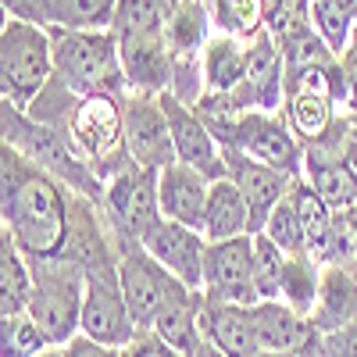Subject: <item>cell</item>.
<instances>
[{
    "mask_svg": "<svg viewBox=\"0 0 357 357\" xmlns=\"http://www.w3.org/2000/svg\"><path fill=\"white\" fill-rule=\"evenodd\" d=\"M72 225V190L50 172L22 158L18 151H0V232L29 257L65 254Z\"/></svg>",
    "mask_w": 357,
    "mask_h": 357,
    "instance_id": "6da1fadb",
    "label": "cell"
},
{
    "mask_svg": "<svg viewBox=\"0 0 357 357\" xmlns=\"http://www.w3.org/2000/svg\"><path fill=\"white\" fill-rule=\"evenodd\" d=\"M165 0H118L111 33L118 40L129 93L161 97L172 86V43H168Z\"/></svg>",
    "mask_w": 357,
    "mask_h": 357,
    "instance_id": "7a4b0ae2",
    "label": "cell"
},
{
    "mask_svg": "<svg viewBox=\"0 0 357 357\" xmlns=\"http://www.w3.org/2000/svg\"><path fill=\"white\" fill-rule=\"evenodd\" d=\"M50 126H57L79 161L107 186L111 178L132 165L126 146V111L122 97H72L65 89V107Z\"/></svg>",
    "mask_w": 357,
    "mask_h": 357,
    "instance_id": "3957f363",
    "label": "cell"
},
{
    "mask_svg": "<svg viewBox=\"0 0 357 357\" xmlns=\"http://www.w3.org/2000/svg\"><path fill=\"white\" fill-rule=\"evenodd\" d=\"M54 82L72 97H126L129 82L111 29H50Z\"/></svg>",
    "mask_w": 357,
    "mask_h": 357,
    "instance_id": "277c9868",
    "label": "cell"
},
{
    "mask_svg": "<svg viewBox=\"0 0 357 357\" xmlns=\"http://www.w3.org/2000/svg\"><path fill=\"white\" fill-rule=\"evenodd\" d=\"M0 143L18 151L33 165H40L43 172H50L57 183H65L72 193L104 204V183L79 161L68 136L57 126L36 122L33 114H25V111L11 107L8 100H0Z\"/></svg>",
    "mask_w": 357,
    "mask_h": 357,
    "instance_id": "5b68a950",
    "label": "cell"
},
{
    "mask_svg": "<svg viewBox=\"0 0 357 357\" xmlns=\"http://www.w3.org/2000/svg\"><path fill=\"white\" fill-rule=\"evenodd\" d=\"M50 79H54L50 29L25 18H4V25H0V100H8L18 111H29Z\"/></svg>",
    "mask_w": 357,
    "mask_h": 357,
    "instance_id": "8992f818",
    "label": "cell"
},
{
    "mask_svg": "<svg viewBox=\"0 0 357 357\" xmlns=\"http://www.w3.org/2000/svg\"><path fill=\"white\" fill-rule=\"evenodd\" d=\"M82 296H86V268L68 257H33V296L29 314L54 347H65L82 333Z\"/></svg>",
    "mask_w": 357,
    "mask_h": 357,
    "instance_id": "52a82bcc",
    "label": "cell"
},
{
    "mask_svg": "<svg viewBox=\"0 0 357 357\" xmlns=\"http://www.w3.org/2000/svg\"><path fill=\"white\" fill-rule=\"evenodd\" d=\"M118 275H122L126 301L139 329H154L158 318L190 289L143 243H132V240H118Z\"/></svg>",
    "mask_w": 357,
    "mask_h": 357,
    "instance_id": "ba28073f",
    "label": "cell"
},
{
    "mask_svg": "<svg viewBox=\"0 0 357 357\" xmlns=\"http://www.w3.org/2000/svg\"><path fill=\"white\" fill-rule=\"evenodd\" d=\"M158 178H161V172L139 168L132 161L104 186V211H107V222L118 240L143 243L151 236V229L165 218L161 197H158Z\"/></svg>",
    "mask_w": 357,
    "mask_h": 357,
    "instance_id": "9c48e42d",
    "label": "cell"
},
{
    "mask_svg": "<svg viewBox=\"0 0 357 357\" xmlns=\"http://www.w3.org/2000/svg\"><path fill=\"white\" fill-rule=\"evenodd\" d=\"M82 333L111 347H126L136 340L139 325L129 311L118 261L86 268V296H82Z\"/></svg>",
    "mask_w": 357,
    "mask_h": 357,
    "instance_id": "30bf717a",
    "label": "cell"
},
{
    "mask_svg": "<svg viewBox=\"0 0 357 357\" xmlns=\"http://www.w3.org/2000/svg\"><path fill=\"white\" fill-rule=\"evenodd\" d=\"M204 296L215 304H257L254 286V236L207 243L204 261Z\"/></svg>",
    "mask_w": 357,
    "mask_h": 357,
    "instance_id": "8fae6325",
    "label": "cell"
},
{
    "mask_svg": "<svg viewBox=\"0 0 357 357\" xmlns=\"http://www.w3.org/2000/svg\"><path fill=\"white\" fill-rule=\"evenodd\" d=\"M122 111H126V146H129V158L139 168L161 172L172 161H178L168 114L161 107V97L126 93L122 97Z\"/></svg>",
    "mask_w": 357,
    "mask_h": 357,
    "instance_id": "7c38bea8",
    "label": "cell"
},
{
    "mask_svg": "<svg viewBox=\"0 0 357 357\" xmlns=\"http://www.w3.org/2000/svg\"><path fill=\"white\" fill-rule=\"evenodd\" d=\"M286 93V61L279 43L261 33L247 43V72L243 82L225 97L236 111H282Z\"/></svg>",
    "mask_w": 357,
    "mask_h": 357,
    "instance_id": "4fadbf2b",
    "label": "cell"
},
{
    "mask_svg": "<svg viewBox=\"0 0 357 357\" xmlns=\"http://www.w3.org/2000/svg\"><path fill=\"white\" fill-rule=\"evenodd\" d=\"M225 175L232 178L240 193L247 197V207H250V236L264 232L272 211L289 197V190L296 186V178L279 172V168H268L240 151H225Z\"/></svg>",
    "mask_w": 357,
    "mask_h": 357,
    "instance_id": "5bb4252c",
    "label": "cell"
},
{
    "mask_svg": "<svg viewBox=\"0 0 357 357\" xmlns=\"http://www.w3.org/2000/svg\"><path fill=\"white\" fill-rule=\"evenodd\" d=\"M161 107H165L168 126H172L175 158L200 168L211 183L215 178H225V146L218 143V136L211 129L204 126V118L197 114V107L183 104L172 93H161Z\"/></svg>",
    "mask_w": 357,
    "mask_h": 357,
    "instance_id": "9a60e30c",
    "label": "cell"
},
{
    "mask_svg": "<svg viewBox=\"0 0 357 357\" xmlns=\"http://www.w3.org/2000/svg\"><path fill=\"white\" fill-rule=\"evenodd\" d=\"M143 247L151 250L175 279H183L190 289H204V261H207V236L200 229H190L183 222L161 218L151 236L143 240Z\"/></svg>",
    "mask_w": 357,
    "mask_h": 357,
    "instance_id": "2e32d148",
    "label": "cell"
},
{
    "mask_svg": "<svg viewBox=\"0 0 357 357\" xmlns=\"http://www.w3.org/2000/svg\"><path fill=\"white\" fill-rule=\"evenodd\" d=\"M4 18H25L43 29H111L118 0H0Z\"/></svg>",
    "mask_w": 357,
    "mask_h": 357,
    "instance_id": "e0dca14e",
    "label": "cell"
},
{
    "mask_svg": "<svg viewBox=\"0 0 357 357\" xmlns=\"http://www.w3.org/2000/svg\"><path fill=\"white\" fill-rule=\"evenodd\" d=\"M350 129V122L325 143H314V146H304V183L333 207V211H350L357 207V183L350 168L343 165V154H340V143H343V132Z\"/></svg>",
    "mask_w": 357,
    "mask_h": 357,
    "instance_id": "ac0fdd59",
    "label": "cell"
},
{
    "mask_svg": "<svg viewBox=\"0 0 357 357\" xmlns=\"http://www.w3.org/2000/svg\"><path fill=\"white\" fill-rule=\"evenodd\" d=\"M158 197H161V215L165 218L183 222V225L204 232L207 197H211V178H207L200 168H193L186 161H172L168 168H161Z\"/></svg>",
    "mask_w": 357,
    "mask_h": 357,
    "instance_id": "d6986e66",
    "label": "cell"
},
{
    "mask_svg": "<svg viewBox=\"0 0 357 357\" xmlns=\"http://www.w3.org/2000/svg\"><path fill=\"white\" fill-rule=\"evenodd\" d=\"M200 329L204 340L225 357H261V336H257V321H254V304H215L204 301L200 314Z\"/></svg>",
    "mask_w": 357,
    "mask_h": 357,
    "instance_id": "ffe728a7",
    "label": "cell"
},
{
    "mask_svg": "<svg viewBox=\"0 0 357 357\" xmlns=\"http://www.w3.org/2000/svg\"><path fill=\"white\" fill-rule=\"evenodd\" d=\"M254 321L264 350H301L314 354L321 347V329L301 311H293L286 301H257L254 304Z\"/></svg>",
    "mask_w": 357,
    "mask_h": 357,
    "instance_id": "44dd1931",
    "label": "cell"
},
{
    "mask_svg": "<svg viewBox=\"0 0 357 357\" xmlns=\"http://www.w3.org/2000/svg\"><path fill=\"white\" fill-rule=\"evenodd\" d=\"M354 318H357V264L354 261L321 264V289H318L311 321L321 333H329Z\"/></svg>",
    "mask_w": 357,
    "mask_h": 357,
    "instance_id": "7402d4cb",
    "label": "cell"
},
{
    "mask_svg": "<svg viewBox=\"0 0 357 357\" xmlns=\"http://www.w3.org/2000/svg\"><path fill=\"white\" fill-rule=\"evenodd\" d=\"M250 232V207L247 197L232 178H215L211 197H207V215H204V236L207 243L232 240V236H247Z\"/></svg>",
    "mask_w": 357,
    "mask_h": 357,
    "instance_id": "603a6c76",
    "label": "cell"
},
{
    "mask_svg": "<svg viewBox=\"0 0 357 357\" xmlns=\"http://www.w3.org/2000/svg\"><path fill=\"white\" fill-rule=\"evenodd\" d=\"M243 72H247V43L225 33H211V40L204 43L207 97H229L243 82Z\"/></svg>",
    "mask_w": 357,
    "mask_h": 357,
    "instance_id": "cb8c5ba5",
    "label": "cell"
},
{
    "mask_svg": "<svg viewBox=\"0 0 357 357\" xmlns=\"http://www.w3.org/2000/svg\"><path fill=\"white\" fill-rule=\"evenodd\" d=\"M204 289H186L178 301L158 318V325H154V333L165 340V343H172L175 350H183L186 357H193L207 340H204V329H200V314H204Z\"/></svg>",
    "mask_w": 357,
    "mask_h": 357,
    "instance_id": "d4e9b609",
    "label": "cell"
},
{
    "mask_svg": "<svg viewBox=\"0 0 357 357\" xmlns=\"http://www.w3.org/2000/svg\"><path fill=\"white\" fill-rule=\"evenodd\" d=\"M33 296V257L0 232V314H18Z\"/></svg>",
    "mask_w": 357,
    "mask_h": 357,
    "instance_id": "484cf974",
    "label": "cell"
},
{
    "mask_svg": "<svg viewBox=\"0 0 357 357\" xmlns=\"http://www.w3.org/2000/svg\"><path fill=\"white\" fill-rule=\"evenodd\" d=\"M207 8H211L215 33L236 36L243 43L268 33V0H207Z\"/></svg>",
    "mask_w": 357,
    "mask_h": 357,
    "instance_id": "4316f807",
    "label": "cell"
},
{
    "mask_svg": "<svg viewBox=\"0 0 357 357\" xmlns=\"http://www.w3.org/2000/svg\"><path fill=\"white\" fill-rule=\"evenodd\" d=\"M318 289H321V261L314 254H289L286 261V279H282V301L311 318L314 301H318Z\"/></svg>",
    "mask_w": 357,
    "mask_h": 357,
    "instance_id": "83f0119b",
    "label": "cell"
},
{
    "mask_svg": "<svg viewBox=\"0 0 357 357\" xmlns=\"http://www.w3.org/2000/svg\"><path fill=\"white\" fill-rule=\"evenodd\" d=\"M311 22L329 50L343 57L350 47V29L357 22V0H311Z\"/></svg>",
    "mask_w": 357,
    "mask_h": 357,
    "instance_id": "f1b7e54d",
    "label": "cell"
},
{
    "mask_svg": "<svg viewBox=\"0 0 357 357\" xmlns=\"http://www.w3.org/2000/svg\"><path fill=\"white\" fill-rule=\"evenodd\" d=\"M47 347V333L33 321L29 311L18 314H0V357H40Z\"/></svg>",
    "mask_w": 357,
    "mask_h": 357,
    "instance_id": "f546056e",
    "label": "cell"
},
{
    "mask_svg": "<svg viewBox=\"0 0 357 357\" xmlns=\"http://www.w3.org/2000/svg\"><path fill=\"white\" fill-rule=\"evenodd\" d=\"M289 254L275 247L264 232L254 236V286L257 301H282V279H286Z\"/></svg>",
    "mask_w": 357,
    "mask_h": 357,
    "instance_id": "4dcf8cb0",
    "label": "cell"
},
{
    "mask_svg": "<svg viewBox=\"0 0 357 357\" xmlns=\"http://www.w3.org/2000/svg\"><path fill=\"white\" fill-rule=\"evenodd\" d=\"M264 236L275 247H282L286 254H304L307 250V236H304V222H301V211H296L293 190L272 211V218H268V225H264Z\"/></svg>",
    "mask_w": 357,
    "mask_h": 357,
    "instance_id": "1f68e13d",
    "label": "cell"
},
{
    "mask_svg": "<svg viewBox=\"0 0 357 357\" xmlns=\"http://www.w3.org/2000/svg\"><path fill=\"white\" fill-rule=\"evenodd\" d=\"M318 357H357V318L340 325V329L321 333Z\"/></svg>",
    "mask_w": 357,
    "mask_h": 357,
    "instance_id": "d6a6232c",
    "label": "cell"
},
{
    "mask_svg": "<svg viewBox=\"0 0 357 357\" xmlns=\"http://www.w3.org/2000/svg\"><path fill=\"white\" fill-rule=\"evenodd\" d=\"M122 357H186V354L175 350L172 343H165L154 329H139L136 340L122 347Z\"/></svg>",
    "mask_w": 357,
    "mask_h": 357,
    "instance_id": "836d02e7",
    "label": "cell"
},
{
    "mask_svg": "<svg viewBox=\"0 0 357 357\" xmlns=\"http://www.w3.org/2000/svg\"><path fill=\"white\" fill-rule=\"evenodd\" d=\"M65 357H122V347H111V343H100L86 333H75L65 347Z\"/></svg>",
    "mask_w": 357,
    "mask_h": 357,
    "instance_id": "e575fe53",
    "label": "cell"
},
{
    "mask_svg": "<svg viewBox=\"0 0 357 357\" xmlns=\"http://www.w3.org/2000/svg\"><path fill=\"white\" fill-rule=\"evenodd\" d=\"M340 154H343V165H347V168H350V175H354V183H357V132H354V126L343 132Z\"/></svg>",
    "mask_w": 357,
    "mask_h": 357,
    "instance_id": "d590c367",
    "label": "cell"
},
{
    "mask_svg": "<svg viewBox=\"0 0 357 357\" xmlns=\"http://www.w3.org/2000/svg\"><path fill=\"white\" fill-rule=\"evenodd\" d=\"M347 215V229H350V250H354V264H357V207H350Z\"/></svg>",
    "mask_w": 357,
    "mask_h": 357,
    "instance_id": "8d00e7d4",
    "label": "cell"
},
{
    "mask_svg": "<svg viewBox=\"0 0 357 357\" xmlns=\"http://www.w3.org/2000/svg\"><path fill=\"white\" fill-rule=\"evenodd\" d=\"M261 357H314V354H301V350H261Z\"/></svg>",
    "mask_w": 357,
    "mask_h": 357,
    "instance_id": "74e56055",
    "label": "cell"
},
{
    "mask_svg": "<svg viewBox=\"0 0 357 357\" xmlns=\"http://www.w3.org/2000/svg\"><path fill=\"white\" fill-rule=\"evenodd\" d=\"M193 357H225V354H222V350H215L211 343H204V347H200V350H197Z\"/></svg>",
    "mask_w": 357,
    "mask_h": 357,
    "instance_id": "f35d334b",
    "label": "cell"
},
{
    "mask_svg": "<svg viewBox=\"0 0 357 357\" xmlns=\"http://www.w3.org/2000/svg\"><path fill=\"white\" fill-rule=\"evenodd\" d=\"M40 357H65V350H61V347H47Z\"/></svg>",
    "mask_w": 357,
    "mask_h": 357,
    "instance_id": "ab89813d",
    "label": "cell"
},
{
    "mask_svg": "<svg viewBox=\"0 0 357 357\" xmlns=\"http://www.w3.org/2000/svg\"><path fill=\"white\" fill-rule=\"evenodd\" d=\"M350 54H357V22H354V29H350V47H347Z\"/></svg>",
    "mask_w": 357,
    "mask_h": 357,
    "instance_id": "60d3db41",
    "label": "cell"
},
{
    "mask_svg": "<svg viewBox=\"0 0 357 357\" xmlns=\"http://www.w3.org/2000/svg\"><path fill=\"white\" fill-rule=\"evenodd\" d=\"M347 122H350V126H354V132H357V107H350V111H347Z\"/></svg>",
    "mask_w": 357,
    "mask_h": 357,
    "instance_id": "b9f144b4",
    "label": "cell"
},
{
    "mask_svg": "<svg viewBox=\"0 0 357 357\" xmlns=\"http://www.w3.org/2000/svg\"><path fill=\"white\" fill-rule=\"evenodd\" d=\"M165 4H168V8H175V4H178V0H165Z\"/></svg>",
    "mask_w": 357,
    "mask_h": 357,
    "instance_id": "7bdbcfd3",
    "label": "cell"
},
{
    "mask_svg": "<svg viewBox=\"0 0 357 357\" xmlns=\"http://www.w3.org/2000/svg\"><path fill=\"white\" fill-rule=\"evenodd\" d=\"M204 4H207V0H204Z\"/></svg>",
    "mask_w": 357,
    "mask_h": 357,
    "instance_id": "ee69618b",
    "label": "cell"
}]
</instances>
